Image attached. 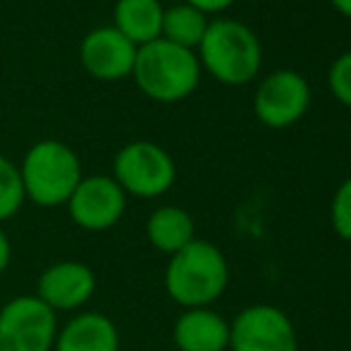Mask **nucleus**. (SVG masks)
Segmentation results:
<instances>
[{
    "instance_id": "nucleus-1",
    "label": "nucleus",
    "mask_w": 351,
    "mask_h": 351,
    "mask_svg": "<svg viewBox=\"0 0 351 351\" xmlns=\"http://www.w3.org/2000/svg\"><path fill=\"white\" fill-rule=\"evenodd\" d=\"M230 268L215 244L194 239L170 256L165 268V291L184 308H208L227 289Z\"/></svg>"
},
{
    "instance_id": "nucleus-2",
    "label": "nucleus",
    "mask_w": 351,
    "mask_h": 351,
    "mask_svg": "<svg viewBox=\"0 0 351 351\" xmlns=\"http://www.w3.org/2000/svg\"><path fill=\"white\" fill-rule=\"evenodd\" d=\"M199 62L225 86H241L258 77L263 46L246 24L237 19H213L199 43Z\"/></svg>"
},
{
    "instance_id": "nucleus-3",
    "label": "nucleus",
    "mask_w": 351,
    "mask_h": 351,
    "mask_svg": "<svg viewBox=\"0 0 351 351\" xmlns=\"http://www.w3.org/2000/svg\"><path fill=\"white\" fill-rule=\"evenodd\" d=\"M132 77L148 98L177 103L196 91L201 82V62L194 51L175 46L165 38H156L136 48Z\"/></svg>"
},
{
    "instance_id": "nucleus-4",
    "label": "nucleus",
    "mask_w": 351,
    "mask_h": 351,
    "mask_svg": "<svg viewBox=\"0 0 351 351\" xmlns=\"http://www.w3.org/2000/svg\"><path fill=\"white\" fill-rule=\"evenodd\" d=\"M19 175L29 201L43 208H56L70 201L82 182V162L67 143L46 139L27 151Z\"/></svg>"
},
{
    "instance_id": "nucleus-5",
    "label": "nucleus",
    "mask_w": 351,
    "mask_h": 351,
    "mask_svg": "<svg viewBox=\"0 0 351 351\" xmlns=\"http://www.w3.org/2000/svg\"><path fill=\"white\" fill-rule=\"evenodd\" d=\"M177 167L172 156L153 141H132L115 156L112 180L125 194L156 199L172 189Z\"/></svg>"
},
{
    "instance_id": "nucleus-6",
    "label": "nucleus",
    "mask_w": 351,
    "mask_h": 351,
    "mask_svg": "<svg viewBox=\"0 0 351 351\" xmlns=\"http://www.w3.org/2000/svg\"><path fill=\"white\" fill-rule=\"evenodd\" d=\"M58 313L36 294L14 296L0 308V351H53Z\"/></svg>"
},
{
    "instance_id": "nucleus-7",
    "label": "nucleus",
    "mask_w": 351,
    "mask_h": 351,
    "mask_svg": "<svg viewBox=\"0 0 351 351\" xmlns=\"http://www.w3.org/2000/svg\"><path fill=\"white\" fill-rule=\"evenodd\" d=\"M311 108V86L299 72L275 70L261 79L254 93V112L261 125L287 130L296 125Z\"/></svg>"
},
{
    "instance_id": "nucleus-8",
    "label": "nucleus",
    "mask_w": 351,
    "mask_h": 351,
    "mask_svg": "<svg viewBox=\"0 0 351 351\" xmlns=\"http://www.w3.org/2000/svg\"><path fill=\"white\" fill-rule=\"evenodd\" d=\"M232 351H299L291 318L278 306L256 304L230 323Z\"/></svg>"
},
{
    "instance_id": "nucleus-9",
    "label": "nucleus",
    "mask_w": 351,
    "mask_h": 351,
    "mask_svg": "<svg viewBox=\"0 0 351 351\" xmlns=\"http://www.w3.org/2000/svg\"><path fill=\"white\" fill-rule=\"evenodd\" d=\"M65 206L74 225L86 232H103L122 220L127 194L112 177L91 175L82 177Z\"/></svg>"
},
{
    "instance_id": "nucleus-10",
    "label": "nucleus",
    "mask_w": 351,
    "mask_h": 351,
    "mask_svg": "<svg viewBox=\"0 0 351 351\" xmlns=\"http://www.w3.org/2000/svg\"><path fill=\"white\" fill-rule=\"evenodd\" d=\"M79 58H82L84 70L91 77L115 82V79L130 77L134 70L136 46L122 36L115 27H101L84 36Z\"/></svg>"
},
{
    "instance_id": "nucleus-11",
    "label": "nucleus",
    "mask_w": 351,
    "mask_h": 351,
    "mask_svg": "<svg viewBox=\"0 0 351 351\" xmlns=\"http://www.w3.org/2000/svg\"><path fill=\"white\" fill-rule=\"evenodd\" d=\"M96 291V275L86 263L60 261L48 265L36 282V296L51 311H77Z\"/></svg>"
},
{
    "instance_id": "nucleus-12",
    "label": "nucleus",
    "mask_w": 351,
    "mask_h": 351,
    "mask_svg": "<svg viewBox=\"0 0 351 351\" xmlns=\"http://www.w3.org/2000/svg\"><path fill=\"white\" fill-rule=\"evenodd\" d=\"M172 339L180 351H227L230 323L210 308H186L175 320Z\"/></svg>"
},
{
    "instance_id": "nucleus-13",
    "label": "nucleus",
    "mask_w": 351,
    "mask_h": 351,
    "mask_svg": "<svg viewBox=\"0 0 351 351\" xmlns=\"http://www.w3.org/2000/svg\"><path fill=\"white\" fill-rule=\"evenodd\" d=\"M53 351H120V332L108 315L86 311L58 330Z\"/></svg>"
},
{
    "instance_id": "nucleus-14",
    "label": "nucleus",
    "mask_w": 351,
    "mask_h": 351,
    "mask_svg": "<svg viewBox=\"0 0 351 351\" xmlns=\"http://www.w3.org/2000/svg\"><path fill=\"white\" fill-rule=\"evenodd\" d=\"M194 232V220L180 206H160L146 220V237L151 246L167 256L177 254L186 244H191L196 239Z\"/></svg>"
},
{
    "instance_id": "nucleus-15",
    "label": "nucleus",
    "mask_w": 351,
    "mask_h": 351,
    "mask_svg": "<svg viewBox=\"0 0 351 351\" xmlns=\"http://www.w3.org/2000/svg\"><path fill=\"white\" fill-rule=\"evenodd\" d=\"M162 5L160 0H117L115 29L130 38L136 48L160 38L162 32Z\"/></svg>"
},
{
    "instance_id": "nucleus-16",
    "label": "nucleus",
    "mask_w": 351,
    "mask_h": 351,
    "mask_svg": "<svg viewBox=\"0 0 351 351\" xmlns=\"http://www.w3.org/2000/svg\"><path fill=\"white\" fill-rule=\"evenodd\" d=\"M208 29V17L201 10L191 8L186 3L172 5L162 12V32L160 38L182 46L186 51H196Z\"/></svg>"
},
{
    "instance_id": "nucleus-17",
    "label": "nucleus",
    "mask_w": 351,
    "mask_h": 351,
    "mask_svg": "<svg viewBox=\"0 0 351 351\" xmlns=\"http://www.w3.org/2000/svg\"><path fill=\"white\" fill-rule=\"evenodd\" d=\"M24 201H27V196H24L19 167L5 156H0V222L17 215Z\"/></svg>"
},
{
    "instance_id": "nucleus-18",
    "label": "nucleus",
    "mask_w": 351,
    "mask_h": 351,
    "mask_svg": "<svg viewBox=\"0 0 351 351\" xmlns=\"http://www.w3.org/2000/svg\"><path fill=\"white\" fill-rule=\"evenodd\" d=\"M330 222H332L337 237L351 241V177L344 180L335 191L332 204H330Z\"/></svg>"
},
{
    "instance_id": "nucleus-19",
    "label": "nucleus",
    "mask_w": 351,
    "mask_h": 351,
    "mask_svg": "<svg viewBox=\"0 0 351 351\" xmlns=\"http://www.w3.org/2000/svg\"><path fill=\"white\" fill-rule=\"evenodd\" d=\"M328 86H330V93H332L344 108L351 110V51L342 53V56L330 65Z\"/></svg>"
},
{
    "instance_id": "nucleus-20",
    "label": "nucleus",
    "mask_w": 351,
    "mask_h": 351,
    "mask_svg": "<svg viewBox=\"0 0 351 351\" xmlns=\"http://www.w3.org/2000/svg\"><path fill=\"white\" fill-rule=\"evenodd\" d=\"M184 3L191 5V8H196V10H201L204 14H215V12H225V10H230L237 0H184Z\"/></svg>"
},
{
    "instance_id": "nucleus-21",
    "label": "nucleus",
    "mask_w": 351,
    "mask_h": 351,
    "mask_svg": "<svg viewBox=\"0 0 351 351\" xmlns=\"http://www.w3.org/2000/svg\"><path fill=\"white\" fill-rule=\"evenodd\" d=\"M10 261H12V244H10L8 234H5V230L0 227V275L8 270Z\"/></svg>"
},
{
    "instance_id": "nucleus-22",
    "label": "nucleus",
    "mask_w": 351,
    "mask_h": 351,
    "mask_svg": "<svg viewBox=\"0 0 351 351\" xmlns=\"http://www.w3.org/2000/svg\"><path fill=\"white\" fill-rule=\"evenodd\" d=\"M330 3H332V8L337 10L342 17L351 19V0H330Z\"/></svg>"
}]
</instances>
